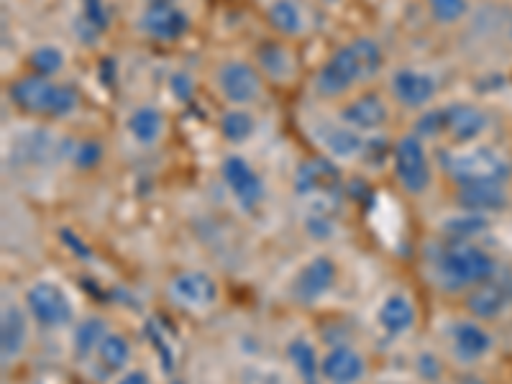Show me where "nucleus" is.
<instances>
[{"instance_id":"1","label":"nucleus","mask_w":512,"mask_h":384,"mask_svg":"<svg viewBox=\"0 0 512 384\" xmlns=\"http://www.w3.org/2000/svg\"><path fill=\"white\" fill-rule=\"evenodd\" d=\"M390 64V52L382 36L359 31L349 39L338 41L305 75V98L333 108L361 90L382 85Z\"/></svg>"},{"instance_id":"2","label":"nucleus","mask_w":512,"mask_h":384,"mask_svg":"<svg viewBox=\"0 0 512 384\" xmlns=\"http://www.w3.org/2000/svg\"><path fill=\"white\" fill-rule=\"evenodd\" d=\"M418 267L428 290L441 297H466L492 280L502 264L482 241L443 239L431 233L420 244Z\"/></svg>"},{"instance_id":"3","label":"nucleus","mask_w":512,"mask_h":384,"mask_svg":"<svg viewBox=\"0 0 512 384\" xmlns=\"http://www.w3.org/2000/svg\"><path fill=\"white\" fill-rule=\"evenodd\" d=\"M6 100L16 116L41 126H62L85 111V98L77 85L64 77L21 70L6 82Z\"/></svg>"},{"instance_id":"4","label":"nucleus","mask_w":512,"mask_h":384,"mask_svg":"<svg viewBox=\"0 0 512 384\" xmlns=\"http://www.w3.org/2000/svg\"><path fill=\"white\" fill-rule=\"evenodd\" d=\"M297 126L308 139L313 154L328 159L344 172L367 162L372 157L374 144L379 141L359 134L356 128L341 121L331 105L313 103L308 98H303V105L297 111Z\"/></svg>"},{"instance_id":"5","label":"nucleus","mask_w":512,"mask_h":384,"mask_svg":"<svg viewBox=\"0 0 512 384\" xmlns=\"http://www.w3.org/2000/svg\"><path fill=\"white\" fill-rule=\"evenodd\" d=\"M410 128L433 149H459L487 141V134L492 131V113L474 100L451 98L418 113L410 121Z\"/></svg>"},{"instance_id":"6","label":"nucleus","mask_w":512,"mask_h":384,"mask_svg":"<svg viewBox=\"0 0 512 384\" xmlns=\"http://www.w3.org/2000/svg\"><path fill=\"white\" fill-rule=\"evenodd\" d=\"M384 162H387V175L397 195L410 203L431 200L433 192L441 185L436 149L423 136L415 134L413 128H405L392 136Z\"/></svg>"},{"instance_id":"7","label":"nucleus","mask_w":512,"mask_h":384,"mask_svg":"<svg viewBox=\"0 0 512 384\" xmlns=\"http://www.w3.org/2000/svg\"><path fill=\"white\" fill-rule=\"evenodd\" d=\"M423 328V308L415 290L405 282L384 287L369 308L367 333L374 349H408Z\"/></svg>"},{"instance_id":"8","label":"nucleus","mask_w":512,"mask_h":384,"mask_svg":"<svg viewBox=\"0 0 512 384\" xmlns=\"http://www.w3.org/2000/svg\"><path fill=\"white\" fill-rule=\"evenodd\" d=\"M128 26L152 49L182 47L198 31L195 0H128Z\"/></svg>"},{"instance_id":"9","label":"nucleus","mask_w":512,"mask_h":384,"mask_svg":"<svg viewBox=\"0 0 512 384\" xmlns=\"http://www.w3.org/2000/svg\"><path fill=\"white\" fill-rule=\"evenodd\" d=\"M205 85L221 108H267L272 88L251 54H218L205 70Z\"/></svg>"},{"instance_id":"10","label":"nucleus","mask_w":512,"mask_h":384,"mask_svg":"<svg viewBox=\"0 0 512 384\" xmlns=\"http://www.w3.org/2000/svg\"><path fill=\"white\" fill-rule=\"evenodd\" d=\"M441 182L454 187L474 185H510L512 157L500 146L479 141L459 149H436Z\"/></svg>"},{"instance_id":"11","label":"nucleus","mask_w":512,"mask_h":384,"mask_svg":"<svg viewBox=\"0 0 512 384\" xmlns=\"http://www.w3.org/2000/svg\"><path fill=\"white\" fill-rule=\"evenodd\" d=\"M344 282V264L333 251L315 249L305 254L287 274L282 300L295 310H320L331 303Z\"/></svg>"},{"instance_id":"12","label":"nucleus","mask_w":512,"mask_h":384,"mask_svg":"<svg viewBox=\"0 0 512 384\" xmlns=\"http://www.w3.org/2000/svg\"><path fill=\"white\" fill-rule=\"evenodd\" d=\"M218 185L241 218L262 221L272 205V185L264 169L246 152H223L218 159Z\"/></svg>"},{"instance_id":"13","label":"nucleus","mask_w":512,"mask_h":384,"mask_svg":"<svg viewBox=\"0 0 512 384\" xmlns=\"http://www.w3.org/2000/svg\"><path fill=\"white\" fill-rule=\"evenodd\" d=\"M18 287L36 331L44 336L67 338L82 315L77 297L72 295L67 282L59 280L57 274H34Z\"/></svg>"},{"instance_id":"14","label":"nucleus","mask_w":512,"mask_h":384,"mask_svg":"<svg viewBox=\"0 0 512 384\" xmlns=\"http://www.w3.org/2000/svg\"><path fill=\"white\" fill-rule=\"evenodd\" d=\"M433 338L441 346L448 367L459 369V372H474L487 364L497 351V336L492 326L469 315L466 310L443 318Z\"/></svg>"},{"instance_id":"15","label":"nucleus","mask_w":512,"mask_h":384,"mask_svg":"<svg viewBox=\"0 0 512 384\" xmlns=\"http://www.w3.org/2000/svg\"><path fill=\"white\" fill-rule=\"evenodd\" d=\"M164 303L185 318H210L226 300V290L216 272L205 267H177L164 277Z\"/></svg>"},{"instance_id":"16","label":"nucleus","mask_w":512,"mask_h":384,"mask_svg":"<svg viewBox=\"0 0 512 384\" xmlns=\"http://www.w3.org/2000/svg\"><path fill=\"white\" fill-rule=\"evenodd\" d=\"M384 93L390 95L395 108L405 116L415 118L418 113L428 111L441 103L443 80L433 67L418 62H397L390 64V70L382 80Z\"/></svg>"},{"instance_id":"17","label":"nucleus","mask_w":512,"mask_h":384,"mask_svg":"<svg viewBox=\"0 0 512 384\" xmlns=\"http://www.w3.org/2000/svg\"><path fill=\"white\" fill-rule=\"evenodd\" d=\"M39 336L29 310H26L21 287L3 285L0 295V364L3 372H16L34 351V341Z\"/></svg>"},{"instance_id":"18","label":"nucleus","mask_w":512,"mask_h":384,"mask_svg":"<svg viewBox=\"0 0 512 384\" xmlns=\"http://www.w3.org/2000/svg\"><path fill=\"white\" fill-rule=\"evenodd\" d=\"M336 116L344 123H349L351 128H356L359 134L369 136V139H390L392 128H395L397 116L400 111L395 108V103L390 100V95L384 93L382 85H374V88L361 90V93L351 95L344 103L333 105Z\"/></svg>"},{"instance_id":"19","label":"nucleus","mask_w":512,"mask_h":384,"mask_svg":"<svg viewBox=\"0 0 512 384\" xmlns=\"http://www.w3.org/2000/svg\"><path fill=\"white\" fill-rule=\"evenodd\" d=\"M372 354L356 338H338L320 351V384H372Z\"/></svg>"},{"instance_id":"20","label":"nucleus","mask_w":512,"mask_h":384,"mask_svg":"<svg viewBox=\"0 0 512 384\" xmlns=\"http://www.w3.org/2000/svg\"><path fill=\"white\" fill-rule=\"evenodd\" d=\"M134 361H139V346L136 338L126 328L113 323L105 336L100 338L98 349L93 351L90 361L80 369L93 384H111L118 374L126 372Z\"/></svg>"},{"instance_id":"21","label":"nucleus","mask_w":512,"mask_h":384,"mask_svg":"<svg viewBox=\"0 0 512 384\" xmlns=\"http://www.w3.org/2000/svg\"><path fill=\"white\" fill-rule=\"evenodd\" d=\"M169 113L159 103L152 100H139L131 108H126L121 118V134L131 149L141 154L159 152L164 141L169 139Z\"/></svg>"},{"instance_id":"22","label":"nucleus","mask_w":512,"mask_h":384,"mask_svg":"<svg viewBox=\"0 0 512 384\" xmlns=\"http://www.w3.org/2000/svg\"><path fill=\"white\" fill-rule=\"evenodd\" d=\"M249 54L264 75V80L269 82V88H295L300 77H303L300 52H297V44H292V41L269 34L267 39L256 41Z\"/></svg>"},{"instance_id":"23","label":"nucleus","mask_w":512,"mask_h":384,"mask_svg":"<svg viewBox=\"0 0 512 384\" xmlns=\"http://www.w3.org/2000/svg\"><path fill=\"white\" fill-rule=\"evenodd\" d=\"M262 18L269 34L297 47L315 34V11L308 0H262Z\"/></svg>"},{"instance_id":"24","label":"nucleus","mask_w":512,"mask_h":384,"mask_svg":"<svg viewBox=\"0 0 512 384\" xmlns=\"http://www.w3.org/2000/svg\"><path fill=\"white\" fill-rule=\"evenodd\" d=\"M461 310H466L474 318L484 320V323H495V320L505 318L512 310V272L502 267L500 272L472 290L466 297H461Z\"/></svg>"},{"instance_id":"25","label":"nucleus","mask_w":512,"mask_h":384,"mask_svg":"<svg viewBox=\"0 0 512 384\" xmlns=\"http://www.w3.org/2000/svg\"><path fill=\"white\" fill-rule=\"evenodd\" d=\"M264 108H221L216 118V134L226 152H246L262 136Z\"/></svg>"},{"instance_id":"26","label":"nucleus","mask_w":512,"mask_h":384,"mask_svg":"<svg viewBox=\"0 0 512 384\" xmlns=\"http://www.w3.org/2000/svg\"><path fill=\"white\" fill-rule=\"evenodd\" d=\"M320 351L323 344L308 331L290 333L282 344V359L297 384H320Z\"/></svg>"},{"instance_id":"27","label":"nucleus","mask_w":512,"mask_h":384,"mask_svg":"<svg viewBox=\"0 0 512 384\" xmlns=\"http://www.w3.org/2000/svg\"><path fill=\"white\" fill-rule=\"evenodd\" d=\"M507 205H510V187L507 185H474L451 190V208L477 213L484 218L500 216L507 210Z\"/></svg>"},{"instance_id":"28","label":"nucleus","mask_w":512,"mask_h":384,"mask_svg":"<svg viewBox=\"0 0 512 384\" xmlns=\"http://www.w3.org/2000/svg\"><path fill=\"white\" fill-rule=\"evenodd\" d=\"M111 326H113V320L108 318V315H100V313L80 315L75 328L67 333V356H70L72 367H75L77 372L88 364L93 351L98 349L100 338L105 336V331H108Z\"/></svg>"},{"instance_id":"29","label":"nucleus","mask_w":512,"mask_h":384,"mask_svg":"<svg viewBox=\"0 0 512 384\" xmlns=\"http://www.w3.org/2000/svg\"><path fill=\"white\" fill-rule=\"evenodd\" d=\"M408 367L405 372L413 374L418 382L423 384H436L441 379L448 377V361L443 356L441 346L436 344V338L433 336H420L415 338L413 344L408 346Z\"/></svg>"},{"instance_id":"30","label":"nucleus","mask_w":512,"mask_h":384,"mask_svg":"<svg viewBox=\"0 0 512 384\" xmlns=\"http://www.w3.org/2000/svg\"><path fill=\"white\" fill-rule=\"evenodd\" d=\"M423 11L436 29H459L472 18V0H423Z\"/></svg>"},{"instance_id":"31","label":"nucleus","mask_w":512,"mask_h":384,"mask_svg":"<svg viewBox=\"0 0 512 384\" xmlns=\"http://www.w3.org/2000/svg\"><path fill=\"white\" fill-rule=\"evenodd\" d=\"M64 67H67V52L52 41H41L26 54V70L39 72V75L64 77Z\"/></svg>"},{"instance_id":"32","label":"nucleus","mask_w":512,"mask_h":384,"mask_svg":"<svg viewBox=\"0 0 512 384\" xmlns=\"http://www.w3.org/2000/svg\"><path fill=\"white\" fill-rule=\"evenodd\" d=\"M111 384H159V379H157V372H154L152 364L139 356V361H134V364H131L126 372L118 374Z\"/></svg>"},{"instance_id":"33","label":"nucleus","mask_w":512,"mask_h":384,"mask_svg":"<svg viewBox=\"0 0 512 384\" xmlns=\"http://www.w3.org/2000/svg\"><path fill=\"white\" fill-rule=\"evenodd\" d=\"M372 384H423V382H418L413 374H408L405 369H402V372H379V374H374Z\"/></svg>"},{"instance_id":"34","label":"nucleus","mask_w":512,"mask_h":384,"mask_svg":"<svg viewBox=\"0 0 512 384\" xmlns=\"http://www.w3.org/2000/svg\"><path fill=\"white\" fill-rule=\"evenodd\" d=\"M436 384H461V382H456V379L446 377V379H441V382H436Z\"/></svg>"}]
</instances>
